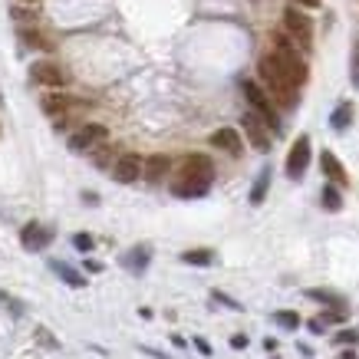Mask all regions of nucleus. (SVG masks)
<instances>
[{"label": "nucleus", "mask_w": 359, "mask_h": 359, "mask_svg": "<svg viewBox=\"0 0 359 359\" xmlns=\"http://www.w3.org/2000/svg\"><path fill=\"white\" fill-rule=\"evenodd\" d=\"M283 30L290 33V40H294L300 50H310L313 46V20L300 13L297 7H287L283 11Z\"/></svg>", "instance_id": "obj_5"}, {"label": "nucleus", "mask_w": 359, "mask_h": 359, "mask_svg": "<svg viewBox=\"0 0 359 359\" xmlns=\"http://www.w3.org/2000/svg\"><path fill=\"white\" fill-rule=\"evenodd\" d=\"M241 129H244L248 142L257 149V152H271V126H267L254 109L241 116Z\"/></svg>", "instance_id": "obj_8"}, {"label": "nucleus", "mask_w": 359, "mask_h": 359, "mask_svg": "<svg viewBox=\"0 0 359 359\" xmlns=\"http://www.w3.org/2000/svg\"><path fill=\"white\" fill-rule=\"evenodd\" d=\"M343 359H356V353H353V349H349V353H343Z\"/></svg>", "instance_id": "obj_36"}, {"label": "nucleus", "mask_w": 359, "mask_h": 359, "mask_svg": "<svg viewBox=\"0 0 359 359\" xmlns=\"http://www.w3.org/2000/svg\"><path fill=\"white\" fill-rule=\"evenodd\" d=\"M343 320H346V310H330V313H323V316H313V320H310V330H313V333H323V327L343 323Z\"/></svg>", "instance_id": "obj_20"}, {"label": "nucleus", "mask_w": 359, "mask_h": 359, "mask_svg": "<svg viewBox=\"0 0 359 359\" xmlns=\"http://www.w3.org/2000/svg\"><path fill=\"white\" fill-rule=\"evenodd\" d=\"M50 241H53V228H46V224H27V228L20 231V244L27 250H46L50 248Z\"/></svg>", "instance_id": "obj_12"}, {"label": "nucleus", "mask_w": 359, "mask_h": 359, "mask_svg": "<svg viewBox=\"0 0 359 359\" xmlns=\"http://www.w3.org/2000/svg\"><path fill=\"white\" fill-rule=\"evenodd\" d=\"M211 297H215L218 304H224V306H228V310H241V304H238V300H231V297H228V294H221V290H215V294H211Z\"/></svg>", "instance_id": "obj_31"}, {"label": "nucleus", "mask_w": 359, "mask_h": 359, "mask_svg": "<svg viewBox=\"0 0 359 359\" xmlns=\"http://www.w3.org/2000/svg\"><path fill=\"white\" fill-rule=\"evenodd\" d=\"M30 79L36 86H46V89H63L66 86L63 66L53 63V60H36V63H30Z\"/></svg>", "instance_id": "obj_9"}, {"label": "nucleus", "mask_w": 359, "mask_h": 359, "mask_svg": "<svg viewBox=\"0 0 359 359\" xmlns=\"http://www.w3.org/2000/svg\"><path fill=\"white\" fill-rule=\"evenodd\" d=\"M273 323L283 330H297L300 327V316H297L294 310H277V313H273Z\"/></svg>", "instance_id": "obj_25"}, {"label": "nucleus", "mask_w": 359, "mask_h": 359, "mask_svg": "<svg viewBox=\"0 0 359 359\" xmlns=\"http://www.w3.org/2000/svg\"><path fill=\"white\" fill-rule=\"evenodd\" d=\"M182 261L195 264V267H208V264L215 261V254H211V250H205V248H198V250H185V254H182Z\"/></svg>", "instance_id": "obj_24"}, {"label": "nucleus", "mask_w": 359, "mask_h": 359, "mask_svg": "<svg viewBox=\"0 0 359 359\" xmlns=\"http://www.w3.org/2000/svg\"><path fill=\"white\" fill-rule=\"evenodd\" d=\"M231 346H234V349H244V346H248V337H244V333H238V337H231Z\"/></svg>", "instance_id": "obj_33"}, {"label": "nucleus", "mask_w": 359, "mask_h": 359, "mask_svg": "<svg viewBox=\"0 0 359 359\" xmlns=\"http://www.w3.org/2000/svg\"><path fill=\"white\" fill-rule=\"evenodd\" d=\"M195 346H198V353H201V356H211V346H208V339L198 337V339H195Z\"/></svg>", "instance_id": "obj_32"}, {"label": "nucleus", "mask_w": 359, "mask_h": 359, "mask_svg": "<svg viewBox=\"0 0 359 359\" xmlns=\"http://www.w3.org/2000/svg\"><path fill=\"white\" fill-rule=\"evenodd\" d=\"M86 271L89 273H99V271H102V264H99V261H86Z\"/></svg>", "instance_id": "obj_34"}, {"label": "nucleus", "mask_w": 359, "mask_h": 359, "mask_svg": "<svg viewBox=\"0 0 359 359\" xmlns=\"http://www.w3.org/2000/svg\"><path fill=\"white\" fill-rule=\"evenodd\" d=\"M257 76H261V86L271 93V99L280 106V109H294L297 96H300V86H297L294 79L280 69L277 56H273V53H264L261 56V63H257Z\"/></svg>", "instance_id": "obj_2"}, {"label": "nucleus", "mask_w": 359, "mask_h": 359, "mask_svg": "<svg viewBox=\"0 0 359 359\" xmlns=\"http://www.w3.org/2000/svg\"><path fill=\"white\" fill-rule=\"evenodd\" d=\"M96 165H99V168H109V165H116V152H112V149H99V152H96Z\"/></svg>", "instance_id": "obj_29"}, {"label": "nucleus", "mask_w": 359, "mask_h": 359, "mask_svg": "<svg viewBox=\"0 0 359 359\" xmlns=\"http://www.w3.org/2000/svg\"><path fill=\"white\" fill-rule=\"evenodd\" d=\"M168 172H172V158H168V155H152V158H145V182L158 185Z\"/></svg>", "instance_id": "obj_15"}, {"label": "nucleus", "mask_w": 359, "mask_h": 359, "mask_svg": "<svg viewBox=\"0 0 359 359\" xmlns=\"http://www.w3.org/2000/svg\"><path fill=\"white\" fill-rule=\"evenodd\" d=\"M40 106H43L46 116L63 129L66 119H69L76 109H83V99H73V96H66V93H46V96L40 99Z\"/></svg>", "instance_id": "obj_6"}, {"label": "nucleus", "mask_w": 359, "mask_h": 359, "mask_svg": "<svg viewBox=\"0 0 359 359\" xmlns=\"http://www.w3.org/2000/svg\"><path fill=\"white\" fill-rule=\"evenodd\" d=\"M349 122H353V102H339L337 112H333V119H330V126H333L337 132H343Z\"/></svg>", "instance_id": "obj_21"}, {"label": "nucleus", "mask_w": 359, "mask_h": 359, "mask_svg": "<svg viewBox=\"0 0 359 359\" xmlns=\"http://www.w3.org/2000/svg\"><path fill=\"white\" fill-rule=\"evenodd\" d=\"M356 339H359L356 330H343V333H337V343H339V346H346V343H353V346H356Z\"/></svg>", "instance_id": "obj_30"}, {"label": "nucleus", "mask_w": 359, "mask_h": 359, "mask_svg": "<svg viewBox=\"0 0 359 359\" xmlns=\"http://www.w3.org/2000/svg\"><path fill=\"white\" fill-rule=\"evenodd\" d=\"M106 139H109V129H106V126L86 122L83 129H76L69 135V149H73V152H93L99 145H106Z\"/></svg>", "instance_id": "obj_7"}, {"label": "nucleus", "mask_w": 359, "mask_h": 359, "mask_svg": "<svg viewBox=\"0 0 359 359\" xmlns=\"http://www.w3.org/2000/svg\"><path fill=\"white\" fill-rule=\"evenodd\" d=\"M349 79L359 89V36H356V43H353V56H349Z\"/></svg>", "instance_id": "obj_26"}, {"label": "nucleus", "mask_w": 359, "mask_h": 359, "mask_svg": "<svg viewBox=\"0 0 359 359\" xmlns=\"http://www.w3.org/2000/svg\"><path fill=\"white\" fill-rule=\"evenodd\" d=\"M20 40H23L27 46H36V50H50V46H53V43H50V40L43 36V33H40V30H30V27H23V30H20Z\"/></svg>", "instance_id": "obj_23"}, {"label": "nucleus", "mask_w": 359, "mask_h": 359, "mask_svg": "<svg viewBox=\"0 0 359 359\" xmlns=\"http://www.w3.org/2000/svg\"><path fill=\"white\" fill-rule=\"evenodd\" d=\"M0 304L7 306V310H11L13 316H23V306H20V300H13L11 294H4V290H0Z\"/></svg>", "instance_id": "obj_28"}, {"label": "nucleus", "mask_w": 359, "mask_h": 359, "mask_svg": "<svg viewBox=\"0 0 359 359\" xmlns=\"http://www.w3.org/2000/svg\"><path fill=\"white\" fill-rule=\"evenodd\" d=\"M306 297H310V300H320V304L323 306H330V310H349L346 306V297H339L337 290H306Z\"/></svg>", "instance_id": "obj_17"}, {"label": "nucleus", "mask_w": 359, "mask_h": 359, "mask_svg": "<svg viewBox=\"0 0 359 359\" xmlns=\"http://www.w3.org/2000/svg\"><path fill=\"white\" fill-rule=\"evenodd\" d=\"M310 155H313V149H310V135H300V139L290 145V152H287V178H304V172L310 168Z\"/></svg>", "instance_id": "obj_10"}, {"label": "nucleus", "mask_w": 359, "mask_h": 359, "mask_svg": "<svg viewBox=\"0 0 359 359\" xmlns=\"http://www.w3.org/2000/svg\"><path fill=\"white\" fill-rule=\"evenodd\" d=\"M320 168H323V175H327L333 185H339V188H346V185H349L346 168L339 165V158H337L333 152H323V155H320Z\"/></svg>", "instance_id": "obj_14"}, {"label": "nucleus", "mask_w": 359, "mask_h": 359, "mask_svg": "<svg viewBox=\"0 0 359 359\" xmlns=\"http://www.w3.org/2000/svg\"><path fill=\"white\" fill-rule=\"evenodd\" d=\"M241 93H244V99L250 102V109L257 112V116H261L273 132L280 129V119H277V109H273V99H271V93H267L261 83H254V79H241Z\"/></svg>", "instance_id": "obj_4"}, {"label": "nucleus", "mask_w": 359, "mask_h": 359, "mask_svg": "<svg viewBox=\"0 0 359 359\" xmlns=\"http://www.w3.org/2000/svg\"><path fill=\"white\" fill-rule=\"evenodd\" d=\"M50 267H53L56 277H63V280L69 283V287H83V283H86V277H83V273H79L76 267H69V264H63V261H53Z\"/></svg>", "instance_id": "obj_18"}, {"label": "nucleus", "mask_w": 359, "mask_h": 359, "mask_svg": "<svg viewBox=\"0 0 359 359\" xmlns=\"http://www.w3.org/2000/svg\"><path fill=\"white\" fill-rule=\"evenodd\" d=\"M73 248L86 254V250L96 248V241H93V234H83V231H79V234H73Z\"/></svg>", "instance_id": "obj_27"}, {"label": "nucleus", "mask_w": 359, "mask_h": 359, "mask_svg": "<svg viewBox=\"0 0 359 359\" xmlns=\"http://www.w3.org/2000/svg\"><path fill=\"white\" fill-rule=\"evenodd\" d=\"M149 261H152V250L149 248H132L126 257H122V267L132 273H142L145 267H149Z\"/></svg>", "instance_id": "obj_16"}, {"label": "nucleus", "mask_w": 359, "mask_h": 359, "mask_svg": "<svg viewBox=\"0 0 359 359\" xmlns=\"http://www.w3.org/2000/svg\"><path fill=\"white\" fill-rule=\"evenodd\" d=\"M267 188H271V168H264V172L257 175V182H254V188H250V205H264Z\"/></svg>", "instance_id": "obj_19"}, {"label": "nucleus", "mask_w": 359, "mask_h": 359, "mask_svg": "<svg viewBox=\"0 0 359 359\" xmlns=\"http://www.w3.org/2000/svg\"><path fill=\"white\" fill-rule=\"evenodd\" d=\"M211 145H215V149H221V152H228V155H241V149H244V142H241V132H238V129H228V126L211 135Z\"/></svg>", "instance_id": "obj_13"}, {"label": "nucleus", "mask_w": 359, "mask_h": 359, "mask_svg": "<svg viewBox=\"0 0 359 359\" xmlns=\"http://www.w3.org/2000/svg\"><path fill=\"white\" fill-rule=\"evenodd\" d=\"M142 175H145V158H139L135 152L119 155L116 165H112V178H116L119 185H132V182H139Z\"/></svg>", "instance_id": "obj_11"}, {"label": "nucleus", "mask_w": 359, "mask_h": 359, "mask_svg": "<svg viewBox=\"0 0 359 359\" xmlns=\"http://www.w3.org/2000/svg\"><path fill=\"white\" fill-rule=\"evenodd\" d=\"M273 56H277V63H280V69L287 73V76L294 79L297 86H304L306 83V60L300 56V46L290 40V33L280 30V33H273Z\"/></svg>", "instance_id": "obj_3"}, {"label": "nucleus", "mask_w": 359, "mask_h": 359, "mask_svg": "<svg viewBox=\"0 0 359 359\" xmlns=\"http://www.w3.org/2000/svg\"><path fill=\"white\" fill-rule=\"evenodd\" d=\"M320 201H323V208H327V211H339V208H343V195H339V185H333V182H330V185L323 188Z\"/></svg>", "instance_id": "obj_22"}, {"label": "nucleus", "mask_w": 359, "mask_h": 359, "mask_svg": "<svg viewBox=\"0 0 359 359\" xmlns=\"http://www.w3.org/2000/svg\"><path fill=\"white\" fill-rule=\"evenodd\" d=\"M297 4H304V7H320V0H297Z\"/></svg>", "instance_id": "obj_35"}, {"label": "nucleus", "mask_w": 359, "mask_h": 359, "mask_svg": "<svg viewBox=\"0 0 359 359\" xmlns=\"http://www.w3.org/2000/svg\"><path fill=\"white\" fill-rule=\"evenodd\" d=\"M215 182V162L208 155H188L178 165V175L172 182L175 198H205L208 188Z\"/></svg>", "instance_id": "obj_1"}]
</instances>
